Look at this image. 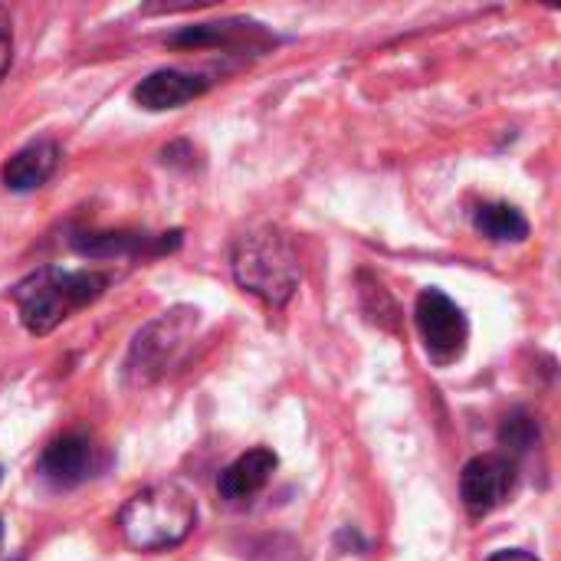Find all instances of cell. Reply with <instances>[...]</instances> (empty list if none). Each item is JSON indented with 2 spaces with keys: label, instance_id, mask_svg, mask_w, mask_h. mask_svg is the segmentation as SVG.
I'll return each instance as SVG.
<instances>
[{
  "label": "cell",
  "instance_id": "6da1fadb",
  "mask_svg": "<svg viewBox=\"0 0 561 561\" xmlns=\"http://www.w3.org/2000/svg\"><path fill=\"white\" fill-rule=\"evenodd\" d=\"M108 286L105 273L95 270H59L43 266L30 276H23L10 296L16 302L20 322L30 335H49L59 322H66L72 312L95 302Z\"/></svg>",
  "mask_w": 561,
  "mask_h": 561
},
{
  "label": "cell",
  "instance_id": "7a4b0ae2",
  "mask_svg": "<svg viewBox=\"0 0 561 561\" xmlns=\"http://www.w3.org/2000/svg\"><path fill=\"white\" fill-rule=\"evenodd\" d=\"M197 526V503L178 483H154L135 493L118 513V533L135 552L181 546Z\"/></svg>",
  "mask_w": 561,
  "mask_h": 561
},
{
  "label": "cell",
  "instance_id": "3957f363",
  "mask_svg": "<svg viewBox=\"0 0 561 561\" xmlns=\"http://www.w3.org/2000/svg\"><path fill=\"white\" fill-rule=\"evenodd\" d=\"M233 279L266 306H286L302 279V263L293 240L279 230H256L240 237L233 250Z\"/></svg>",
  "mask_w": 561,
  "mask_h": 561
},
{
  "label": "cell",
  "instance_id": "277c9868",
  "mask_svg": "<svg viewBox=\"0 0 561 561\" xmlns=\"http://www.w3.org/2000/svg\"><path fill=\"white\" fill-rule=\"evenodd\" d=\"M414 319L424 339L427 355L437 365H450L467 352L470 342V322L463 309L440 289H424L414 306Z\"/></svg>",
  "mask_w": 561,
  "mask_h": 561
},
{
  "label": "cell",
  "instance_id": "5b68a950",
  "mask_svg": "<svg viewBox=\"0 0 561 561\" xmlns=\"http://www.w3.org/2000/svg\"><path fill=\"white\" fill-rule=\"evenodd\" d=\"M197 325V309H171L161 319H154L151 325H145L131 345V358H128V371L145 385L151 378H158L171 355L181 348V342L191 335V329Z\"/></svg>",
  "mask_w": 561,
  "mask_h": 561
},
{
  "label": "cell",
  "instance_id": "8992f818",
  "mask_svg": "<svg viewBox=\"0 0 561 561\" xmlns=\"http://www.w3.org/2000/svg\"><path fill=\"white\" fill-rule=\"evenodd\" d=\"M516 486V463L503 454L473 457L460 473V500L473 519L496 513Z\"/></svg>",
  "mask_w": 561,
  "mask_h": 561
},
{
  "label": "cell",
  "instance_id": "52a82bcc",
  "mask_svg": "<svg viewBox=\"0 0 561 561\" xmlns=\"http://www.w3.org/2000/svg\"><path fill=\"white\" fill-rule=\"evenodd\" d=\"M95 467V447L82 434H62L56 437L43 457H39V477L56 490H72L92 477Z\"/></svg>",
  "mask_w": 561,
  "mask_h": 561
},
{
  "label": "cell",
  "instance_id": "ba28073f",
  "mask_svg": "<svg viewBox=\"0 0 561 561\" xmlns=\"http://www.w3.org/2000/svg\"><path fill=\"white\" fill-rule=\"evenodd\" d=\"M207 89H210V82L204 76H194L184 69H158L135 85L131 99L145 112H168V108H181V105L201 99Z\"/></svg>",
  "mask_w": 561,
  "mask_h": 561
},
{
  "label": "cell",
  "instance_id": "9c48e42d",
  "mask_svg": "<svg viewBox=\"0 0 561 561\" xmlns=\"http://www.w3.org/2000/svg\"><path fill=\"white\" fill-rule=\"evenodd\" d=\"M56 164H59V145L56 141H49V138H36V141H30L26 148H20L7 164H3V184L10 187V191H36V187H43L49 178H53V171H56Z\"/></svg>",
  "mask_w": 561,
  "mask_h": 561
},
{
  "label": "cell",
  "instance_id": "30bf717a",
  "mask_svg": "<svg viewBox=\"0 0 561 561\" xmlns=\"http://www.w3.org/2000/svg\"><path fill=\"white\" fill-rule=\"evenodd\" d=\"M276 454L273 450H266V447H256V450H247L243 457H237L224 473H220V480H217V490H220V496L224 500H250V496H256L266 483H270V477H273V470H276Z\"/></svg>",
  "mask_w": 561,
  "mask_h": 561
},
{
  "label": "cell",
  "instance_id": "8fae6325",
  "mask_svg": "<svg viewBox=\"0 0 561 561\" xmlns=\"http://www.w3.org/2000/svg\"><path fill=\"white\" fill-rule=\"evenodd\" d=\"M473 227L493 243H523L529 237V220L519 207L506 201H486L473 210Z\"/></svg>",
  "mask_w": 561,
  "mask_h": 561
},
{
  "label": "cell",
  "instance_id": "7c38bea8",
  "mask_svg": "<svg viewBox=\"0 0 561 561\" xmlns=\"http://www.w3.org/2000/svg\"><path fill=\"white\" fill-rule=\"evenodd\" d=\"M148 247V237L141 233H85L76 240V250L85 256H122V253H138Z\"/></svg>",
  "mask_w": 561,
  "mask_h": 561
},
{
  "label": "cell",
  "instance_id": "4fadbf2b",
  "mask_svg": "<svg viewBox=\"0 0 561 561\" xmlns=\"http://www.w3.org/2000/svg\"><path fill=\"white\" fill-rule=\"evenodd\" d=\"M500 440H503V447H513V450H529L536 440H539V427H536V421L529 417V414H513V417H506V424H503V431H500Z\"/></svg>",
  "mask_w": 561,
  "mask_h": 561
},
{
  "label": "cell",
  "instance_id": "5bb4252c",
  "mask_svg": "<svg viewBox=\"0 0 561 561\" xmlns=\"http://www.w3.org/2000/svg\"><path fill=\"white\" fill-rule=\"evenodd\" d=\"M13 62V26H10V16L0 10V79L7 76Z\"/></svg>",
  "mask_w": 561,
  "mask_h": 561
},
{
  "label": "cell",
  "instance_id": "9a60e30c",
  "mask_svg": "<svg viewBox=\"0 0 561 561\" xmlns=\"http://www.w3.org/2000/svg\"><path fill=\"white\" fill-rule=\"evenodd\" d=\"M486 561H539V559H536V556H529V552L510 549V552H496V556H490Z\"/></svg>",
  "mask_w": 561,
  "mask_h": 561
},
{
  "label": "cell",
  "instance_id": "2e32d148",
  "mask_svg": "<svg viewBox=\"0 0 561 561\" xmlns=\"http://www.w3.org/2000/svg\"><path fill=\"white\" fill-rule=\"evenodd\" d=\"M0 542H3V526H0Z\"/></svg>",
  "mask_w": 561,
  "mask_h": 561
}]
</instances>
